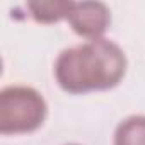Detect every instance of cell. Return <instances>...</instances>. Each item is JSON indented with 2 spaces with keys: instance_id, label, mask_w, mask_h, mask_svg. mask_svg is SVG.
Wrapping results in <instances>:
<instances>
[{
  "instance_id": "obj_4",
  "label": "cell",
  "mask_w": 145,
  "mask_h": 145,
  "mask_svg": "<svg viewBox=\"0 0 145 145\" xmlns=\"http://www.w3.org/2000/svg\"><path fill=\"white\" fill-rule=\"evenodd\" d=\"M70 5L72 2H65V0H36L26 4L29 16L41 24H53L67 19Z\"/></svg>"
},
{
  "instance_id": "obj_1",
  "label": "cell",
  "mask_w": 145,
  "mask_h": 145,
  "mask_svg": "<svg viewBox=\"0 0 145 145\" xmlns=\"http://www.w3.org/2000/svg\"><path fill=\"white\" fill-rule=\"evenodd\" d=\"M126 74V55L101 38L63 50L55 61V79L68 94H87L116 87Z\"/></svg>"
},
{
  "instance_id": "obj_6",
  "label": "cell",
  "mask_w": 145,
  "mask_h": 145,
  "mask_svg": "<svg viewBox=\"0 0 145 145\" xmlns=\"http://www.w3.org/2000/svg\"><path fill=\"white\" fill-rule=\"evenodd\" d=\"M68 145H77V143H68Z\"/></svg>"
},
{
  "instance_id": "obj_5",
  "label": "cell",
  "mask_w": 145,
  "mask_h": 145,
  "mask_svg": "<svg viewBox=\"0 0 145 145\" xmlns=\"http://www.w3.org/2000/svg\"><path fill=\"white\" fill-rule=\"evenodd\" d=\"M114 145H145V116L135 114L123 120L114 130Z\"/></svg>"
},
{
  "instance_id": "obj_2",
  "label": "cell",
  "mask_w": 145,
  "mask_h": 145,
  "mask_svg": "<svg viewBox=\"0 0 145 145\" xmlns=\"http://www.w3.org/2000/svg\"><path fill=\"white\" fill-rule=\"evenodd\" d=\"M44 97L27 86H9L0 92V133L19 135L36 131L46 120Z\"/></svg>"
},
{
  "instance_id": "obj_3",
  "label": "cell",
  "mask_w": 145,
  "mask_h": 145,
  "mask_svg": "<svg viewBox=\"0 0 145 145\" xmlns=\"http://www.w3.org/2000/svg\"><path fill=\"white\" fill-rule=\"evenodd\" d=\"M67 21L75 34L87 41L101 39L111 24V12L103 2H72Z\"/></svg>"
}]
</instances>
